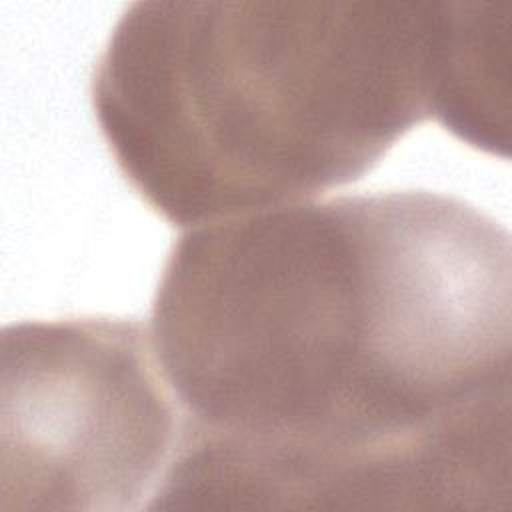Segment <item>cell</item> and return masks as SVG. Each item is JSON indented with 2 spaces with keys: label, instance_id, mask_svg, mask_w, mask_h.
<instances>
[{
  "label": "cell",
  "instance_id": "cell-1",
  "mask_svg": "<svg viewBox=\"0 0 512 512\" xmlns=\"http://www.w3.org/2000/svg\"><path fill=\"white\" fill-rule=\"evenodd\" d=\"M176 510H502L512 250L426 190L190 228L152 302Z\"/></svg>",
  "mask_w": 512,
  "mask_h": 512
},
{
  "label": "cell",
  "instance_id": "cell-2",
  "mask_svg": "<svg viewBox=\"0 0 512 512\" xmlns=\"http://www.w3.org/2000/svg\"><path fill=\"white\" fill-rule=\"evenodd\" d=\"M448 2L142 0L92 76L100 132L174 226L350 184L436 120Z\"/></svg>",
  "mask_w": 512,
  "mask_h": 512
},
{
  "label": "cell",
  "instance_id": "cell-3",
  "mask_svg": "<svg viewBox=\"0 0 512 512\" xmlns=\"http://www.w3.org/2000/svg\"><path fill=\"white\" fill-rule=\"evenodd\" d=\"M178 430L140 322L90 316L2 330L4 510H150Z\"/></svg>",
  "mask_w": 512,
  "mask_h": 512
}]
</instances>
